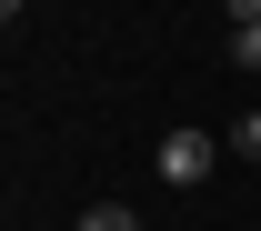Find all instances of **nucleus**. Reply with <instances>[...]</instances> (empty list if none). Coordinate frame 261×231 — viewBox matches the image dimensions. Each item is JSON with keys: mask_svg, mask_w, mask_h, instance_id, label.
I'll return each mask as SVG.
<instances>
[{"mask_svg": "<svg viewBox=\"0 0 261 231\" xmlns=\"http://www.w3.org/2000/svg\"><path fill=\"white\" fill-rule=\"evenodd\" d=\"M231 61H241V70H261V31H231Z\"/></svg>", "mask_w": 261, "mask_h": 231, "instance_id": "nucleus-4", "label": "nucleus"}, {"mask_svg": "<svg viewBox=\"0 0 261 231\" xmlns=\"http://www.w3.org/2000/svg\"><path fill=\"white\" fill-rule=\"evenodd\" d=\"M151 161H161L171 191H201V181L221 171V141H211V131H161V151H151Z\"/></svg>", "mask_w": 261, "mask_h": 231, "instance_id": "nucleus-1", "label": "nucleus"}, {"mask_svg": "<svg viewBox=\"0 0 261 231\" xmlns=\"http://www.w3.org/2000/svg\"><path fill=\"white\" fill-rule=\"evenodd\" d=\"M231 31H261V0H231Z\"/></svg>", "mask_w": 261, "mask_h": 231, "instance_id": "nucleus-5", "label": "nucleus"}, {"mask_svg": "<svg viewBox=\"0 0 261 231\" xmlns=\"http://www.w3.org/2000/svg\"><path fill=\"white\" fill-rule=\"evenodd\" d=\"M221 151H241V161H261V111H241V121H231V131H221Z\"/></svg>", "mask_w": 261, "mask_h": 231, "instance_id": "nucleus-3", "label": "nucleus"}, {"mask_svg": "<svg viewBox=\"0 0 261 231\" xmlns=\"http://www.w3.org/2000/svg\"><path fill=\"white\" fill-rule=\"evenodd\" d=\"M81 231H141V211L130 201H100V211H81Z\"/></svg>", "mask_w": 261, "mask_h": 231, "instance_id": "nucleus-2", "label": "nucleus"}]
</instances>
